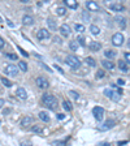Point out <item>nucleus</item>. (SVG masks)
Instances as JSON below:
<instances>
[{
	"label": "nucleus",
	"mask_w": 130,
	"mask_h": 146,
	"mask_svg": "<svg viewBox=\"0 0 130 146\" xmlns=\"http://www.w3.org/2000/svg\"><path fill=\"white\" fill-rule=\"evenodd\" d=\"M42 103H43V106H46L50 110H56L57 108V99L52 94H48V93L43 94L42 95Z\"/></svg>",
	"instance_id": "f257e3e1"
},
{
	"label": "nucleus",
	"mask_w": 130,
	"mask_h": 146,
	"mask_svg": "<svg viewBox=\"0 0 130 146\" xmlns=\"http://www.w3.org/2000/svg\"><path fill=\"white\" fill-rule=\"evenodd\" d=\"M65 61H66V64L69 65L70 68H73V69H78L81 67V60L77 56H74V55H69L66 57Z\"/></svg>",
	"instance_id": "f03ea898"
},
{
	"label": "nucleus",
	"mask_w": 130,
	"mask_h": 146,
	"mask_svg": "<svg viewBox=\"0 0 130 146\" xmlns=\"http://www.w3.org/2000/svg\"><path fill=\"white\" fill-rule=\"evenodd\" d=\"M93 115H94V118L96 121H102L103 118H104V108L100 106H96L94 107V110H93Z\"/></svg>",
	"instance_id": "7ed1b4c3"
},
{
	"label": "nucleus",
	"mask_w": 130,
	"mask_h": 146,
	"mask_svg": "<svg viewBox=\"0 0 130 146\" xmlns=\"http://www.w3.org/2000/svg\"><path fill=\"white\" fill-rule=\"evenodd\" d=\"M35 83L38 85V87H39V89H48V87H50V81L46 78V77H43V76L36 77Z\"/></svg>",
	"instance_id": "20e7f679"
},
{
	"label": "nucleus",
	"mask_w": 130,
	"mask_h": 146,
	"mask_svg": "<svg viewBox=\"0 0 130 146\" xmlns=\"http://www.w3.org/2000/svg\"><path fill=\"white\" fill-rule=\"evenodd\" d=\"M4 72H5V74H9V76H12V77H16V76L18 74V68L16 65H13V64H8L4 68Z\"/></svg>",
	"instance_id": "39448f33"
},
{
	"label": "nucleus",
	"mask_w": 130,
	"mask_h": 146,
	"mask_svg": "<svg viewBox=\"0 0 130 146\" xmlns=\"http://www.w3.org/2000/svg\"><path fill=\"white\" fill-rule=\"evenodd\" d=\"M112 43H113V46H117V47L122 46V43H124V35H122V33H114L112 37Z\"/></svg>",
	"instance_id": "423d86ee"
},
{
	"label": "nucleus",
	"mask_w": 130,
	"mask_h": 146,
	"mask_svg": "<svg viewBox=\"0 0 130 146\" xmlns=\"http://www.w3.org/2000/svg\"><path fill=\"white\" fill-rule=\"evenodd\" d=\"M60 33H61L63 37H69L70 33H72V29H70V26L68 24H63L60 26Z\"/></svg>",
	"instance_id": "0eeeda50"
},
{
	"label": "nucleus",
	"mask_w": 130,
	"mask_h": 146,
	"mask_svg": "<svg viewBox=\"0 0 130 146\" xmlns=\"http://www.w3.org/2000/svg\"><path fill=\"white\" fill-rule=\"evenodd\" d=\"M50 37H51V34H50V32L47 29H40L39 32H38V39H39V41L48 39Z\"/></svg>",
	"instance_id": "6e6552de"
},
{
	"label": "nucleus",
	"mask_w": 130,
	"mask_h": 146,
	"mask_svg": "<svg viewBox=\"0 0 130 146\" xmlns=\"http://www.w3.org/2000/svg\"><path fill=\"white\" fill-rule=\"evenodd\" d=\"M33 121H34V119H33L31 116H24V118L21 119L20 125H21V127H30Z\"/></svg>",
	"instance_id": "1a4fd4ad"
},
{
	"label": "nucleus",
	"mask_w": 130,
	"mask_h": 146,
	"mask_svg": "<svg viewBox=\"0 0 130 146\" xmlns=\"http://www.w3.org/2000/svg\"><path fill=\"white\" fill-rule=\"evenodd\" d=\"M114 21L117 22V25L120 27H125L126 26V20L124 16H121V14H117V16H114Z\"/></svg>",
	"instance_id": "9d476101"
},
{
	"label": "nucleus",
	"mask_w": 130,
	"mask_h": 146,
	"mask_svg": "<svg viewBox=\"0 0 130 146\" xmlns=\"http://www.w3.org/2000/svg\"><path fill=\"white\" fill-rule=\"evenodd\" d=\"M22 24L29 26V25H33L34 24V18L30 16V14H25L24 17H22Z\"/></svg>",
	"instance_id": "9b49d317"
},
{
	"label": "nucleus",
	"mask_w": 130,
	"mask_h": 146,
	"mask_svg": "<svg viewBox=\"0 0 130 146\" xmlns=\"http://www.w3.org/2000/svg\"><path fill=\"white\" fill-rule=\"evenodd\" d=\"M16 95H17L20 99H26V98H27V93H26L25 87H18L17 91H16Z\"/></svg>",
	"instance_id": "f8f14e48"
},
{
	"label": "nucleus",
	"mask_w": 130,
	"mask_h": 146,
	"mask_svg": "<svg viewBox=\"0 0 130 146\" xmlns=\"http://www.w3.org/2000/svg\"><path fill=\"white\" fill-rule=\"evenodd\" d=\"M113 127H114V121L113 120H107L104 124L100 127V130H108V129H111Z\"/></svg>",
	"instance_id": "ddd939ff"
},
{
	"label": "nucleus",
	"mask_w": 130,
	"mask_h": 146,
	"mask_svg": "<svg viewBox=\"0 0 130 146\" xmlns=\"http://www.w3.org/2000/svg\"><path fill=\"white\" fill-rule=\"evenodd\" d=\"M109 8L112 9V11H114V12H124L125 11V7L122 5V4H120V3H116V4H112Z\"/></svg>",
	"instance_id": "4468645a"
},
{
	"label": "nucleus",
	"mask_w": 130,
	"mask_h": 146,
	"mask_svg": "<svg viewBox=\"0 0 130 146\" xmlns=\"http://www.w3.org/2000/svg\"><path fill=\"white\" fill-rule=\"evenodd\" d=\"M47 25H48V27L52 30V32H55V30H57V24H56V21L53 20V18H47Z\"/></svg>",
	"instance_id": "2eb2a0df"
},
{
	"label": "nucleus",
	"mask_w": 130,
	"mask_h": 146,
	"mask_svg": "<svg viewBox=\"0 0 130 146\" xmlns=\"http://www.w3.org/2000/svg\"><path fill=\"white\" fill-rule=\"evenodd\" d=\"M38 116H39V119H40L42 121H44V123H50V120H51L50 115H48L47 112H46V111H40Z\"/></svg>",
	"instance_id": "dca6fc26"
},
{
	"label": "nucleus",
	"mask_w": 130,
	"mask_h": 146,
	"mask_svg": "<svg viewBox=\"0 0 130 146\" xmlns=\"http://www.w3.org/2000/svg\"><path fill=\"white\" fill-rule=\"evenodd\" d=\"M89 47H90L91 51L96 52V51H99V50H102V44L99 43V42H91V43L89 44Z\"/></svg>",
	"instance_id": "f3484780"
},
{
	"label": "nucleus",
	"mask_w": 130,
	"mask_h": 146,
	"mask_svg": "<svg viewBox=\"0 0 130 146\" xmlns=\"http://www.w3.org/2000/svg\"><path fill=\"white\" fill-rule=\"evenodd\" d=\"M102 64L105 69H109V71H112V69H114V63L111 60H103L102 61Z\"/></svg>",
	"instance_id": "a211bd4d"
},
{
	"label": "nucleus",
	"mask_w": 130,
	"mask_h": 146,
	"mask_svg": "<svg viewBox=\"0 0 130 146\" xmlns=\"http://www.w3.org/2000/svg\"><path fill=\"white\" fill-rule=\"evenodd\" d=\"M116 55H117V52L116 51H113V50H105L104 51V56L107 57V59H114L116 57Z\"/></svg>",
	"instance_id": "6ab92c4d"
},
{
	"label": "nucleus",
	"mask_w": 130,
	"mask_h": 146,
	"mask_svg": "<svg viewBox=\"0 0 130 146\" xmlns=\"http://www.w3.org/2000/svg\"><path fill=\"white\" fill-rule=\"evenodd\" d=\"M64 3H65L66 7H69V8H72V9H77V7H78V3L74 2V0H65Z\"/></svg>",
	"instance_id": "aec40b11"
},
{
	"label": "nucleus",
	"mask_w": 130,
	"mask_h": 146,
	"mask_svg": "<svg viewBox=\"0 0 130 146\" xmlns=\"http://www.w3.org/2000/svg\"><path fill=\"white\" fill-rule=\"evenodd\" d=\"M86 5H87V8H89L90 11H93V12H94V11H95V12L99 11V5H98L95 2H87Z\"/></svg>",
	"instance_id": "412c9836"
},
{
	"label": "nucleus",
	"mask_w": 130,
	"mask_h": 146,
	"mask_svg": "<svg viewBox=\"0 0 130 146\" xmlns=\"http://www.w3.org/2000/svg\"><path fill=\"white\" fill-rule=\"evenodd\" d=\"M90 32H91L93 35H99L100 34V29H99V26H96V25H91L90 26Z\"/></svg>",
	"instance_id": "4be33fe9"
},
{
	"label": "nucleus",
	"mask_w": 130,
	"mask_h": 146,
	"mask_svg": "<svg viewBox=\"0 0 130 146\" xmlns=\"http://www.w3.org/2000/svg\"><path fill=\"white\" fill-rule=\"evenodd\" d=\"M85 63H86L89 67H95V65H96V61H95V59H94V57H90V56L85 59Z\"/></svg>",
	"instance_id": "5701e85b"
},
{
	"label": "nucleus",
	"mask_w": 130,
	"mask_h": 146,
	"mask_svg": "<svg viewBox=\"0 0 130 146\" xmlns=\"http://www.w3.org/2000/svg\"><path fill=\"white\" fill-rule=\"evenodd\" d=\"M0 81H2V83L5 86V87H12L13 83L8 80V78H5V77H0Z\"/></svg>",
	"instance_id": "b1692460"
},
{
	"label": "nucleus",
	"mask_w": 130,
	"mask_h": 146,
	"mask_svg": "<svg viewBox=\"0 0 130 146\" xmlns=\"http://www.w3.org/2000/svg\"><path fill=\"white\" fill-rule=\"evenodd\" d=\"M18 69H21L22 72H27V63L26 61H20L18 63Z\"/></svg>",
	"instance_id": "393cba45"
},
{
	"label": "nucleus",
	"mask_w": 130,
	"mask_h": 146,
	"mask_svg": "<svg viewBox=\"0 0 130 146\" xmlns=\"http://www.w3.org/2000/svg\"><path fill=\"white\" fill-rule=\"evenodd\" d=\"M117 64H118V68L121 69L122 72H127V67H126V64H125V61H124V60H120Z\"/></svg>",
	"instance_id": "a878e982"
},
{
	"label": "nucleus",
	"mask_w": 130,
	"mask_h": 146,
	"mask_svg": "<svg viewBox=\"0 0 130 146\" xmlns=\"http://www.w3.org/2000/svg\"><path fill=\"white\" fill-rule=\"evenodd\" d=\"M63 107H64V110H66V111H72L73 110V107H72V104H70V102H68V101H63Z\"/></svg>",
	"instance_id": "bb28decb"
},
{
	"label": "nucleus",
	"mask_w": 130,
	"mask_h": 146,
	"mask_svg": "<svg viewBox=\"0 0 130 146\" xmlns=\"http://www.w3.org/2000/svg\"><path fill=\"white\" fill-rule=\"evenodd\" d=\"M74 30L77 33H85V26L81 25V24H75L74 25Z\"/></svg>",
	"instance_id": "cd10ccee"
},
{
	"label": "nucleus",
	"mask_w": 130,
	"mask_h": 146,
	"mask_svg": "<svg viewBox=\"0 0 130 146\" xmlns=\"http://www.w3.org/2000/svg\"><path fill=\"white\" fill-rule=\"evenodd\" d=\"M78 44H79V43H78L77 41H72V42L69 43V48L73 50V51H77V50H78Z\"/></svg>",
	"instance_id": "c85d7f7f"
},
{
	"label": "nucleus",
	"mask_w": 130,
	"mask_h": 146,
	"mask_svg": "<svg viewBox=\"0 0 130 146\" xmlns=\"http://www.w3.org/2000/svg\"><path fill=\"white\" fill-rule=\"evenodd\" d=\"M56 13L59 14V16H64V14L66 13V8H65V7H57Z\"/></svg>",
	"instance_id": "c756f323"
},
{
	"label": "nucleus",
	"mask_w": 130,
	"mask_h": 146,
	"mask_svg": "<svg viewBox=\"0 0 130 146\" xmlns=\"http://www.w3.org/2000/svg\"><path fill=\"white\" fill-rule=\"evenodd\" d=\"M69 95H70L73 99H75V101H78V99H79V93H78V91L70 90V91H69Z\"/></svg>",
	"instance_id": "7c9ffc66"
},
{
	"label": "nucleus",
	"mask_w": 130,
	"mask_h": 146,
	"mask_svg": "<svg viewBox=\"0 0 130 146\" xmlns=\"http://www.w3.org/2000/svg\"><path fill=\"white\" fill-rule=\"evenodd\" d=\"M7 57L11 59V60H18V56L16 55V53H12V52H8V53H7Z\"/></svg>",
	"instance_id": "2f4dec72"
},
{
	"label": "nucleus",
	"mask_w": 130,
	"mask_h": 146,
	"mask_svg": "<svg viewBox=\"0 0 130 146\" xmlns=\"http://www.w3.org/2000/svg\"><path fill=\"white\" fill-rule=\"evenodd\" d=\"M31 132H34V133H40V132H42V127H40V125H34V127L31 128Z\"/></svg>",
	"instance_id": "473e14b6"
},
{
	"label": "nucleus",
	"mask_w": 130,
	"mask_h": 146,
	"mask_svg": "<svg viewBox=\"0 0 130 146\" xmlns=\"http://www.w3.org/2000/svg\"><path fill=\"white\" fill-rule=\"evenodd\" d=\"M104 76H105V72L103 71V69H99V71L96 72V77L98 78H103Z\"/></svg>",
	"instance_id": "72a5a7b5"
},
{
	"label": "nucleus",
	"mask_w": 130,
	"mask_h": 146,
	"mask_svg": "<svg viewBox=\"0 0 130 146\" xmlns=\"http://www.w3.org/2000/svg\"><path fill=\"white\" fill-rule=\"evenodd\" d=\"M51 145L52 146H65V142H63V141H52Z\"/></svg>",
	"instance_id": "f704fd0d"
},
{
	"label": "nucleus",
	"mask_w": 130,
	"mask_h": 146,
	"mask_svg": "<svg viewBox=\"0 0 130 146\" xmlns=\"http://www.w3.org/2000/svg\"><path fill=\"white\" fill-rule=\"evenodd\" d=\"M52 41L55 42V43H57V44H61V43H63V39H61L60 37H53V38H52Z\"/></svg>",
	"instance_id": "c9c22d12"
},
{
	"label": "nucleus",
	"mask_w": 130,
	"mask_h": 146,
	"mask_svg": "<svg viewBox=\"0 0 130 146\" xmlns=\"http://www.w3.org/2000/svg\"><path fill=\"white\" fill-rule=\"evenodd\" d=\"M17 48H18V50L21 51V53H22V55H24L25 57H27V56H29V53H27V52H26V51H25L24 48H21V46H17Z\"/></svg>",
	"instance_id": "e433bc0d"
},
{
	"label": "nucleus",
	"mask_w": 130,
	"mask_h": 146,
	"mask_svg": "<svg viewBox=\"0 0 130 146\" xmlns=\"http://www.w3.org/2000/svg\"><path fill=\"white\" fill-rule=\"evenodd\" d=\"M125 60L127 64H130V52H125Z\"/></svg>",
	"instance_id": "4c0bfd02"
},
{
	"label": "nucleus",
	"mask_w": 130,
	"mask_h": 146,
	"mask_svg": "<svg viewBox=\"0 0 130 146\" xmlns=\"http://www.w3.org/2000/svg\"><path fill=\"white\" fill-rule=\"evenodd\" d=\"M77 42H79V44H85V43H83V42H85V37L79 35V37H78V39H77Z\"/></svg>",
	"instance_id": "58836bf2"
},
{
	"label": "nucleus",
	"mask_w": 130,
	"mask_h": 146,
	"mask_svg": "<svg viewBox=\"0 0 130 146\" xmlns=\"http://www.w3.org/2000/svg\"><path fill=\"white\" fill-rule=\"evenodd\" d=\"M117 85H120V86H124V85H125V81L122 80V78H118V80H117Z\"/></svg>",
	"instance_id": "ea45409f"
},
{
	"label": "nucleus",
	"mask_w": 130,
	"mask_h": 146,
	"mask_svg": "<svg viewBox=\"0 0 130 146\" xmlns=\"http://www.w3.org/2000/svg\"><path fill=\"white\" fill-rule=\"evenodd\" d=\"M4 46H5V42H4V39H3V38L0 37V48H3Z\"/></svg>",
	"instance_id": "a19ab883"
},
{
	"label": "nucleus",
	"mask_w": 130,
	"mask_h": 146,
	"mask_svg": "<svg viewBox=\"0 0 130 146\" xmlns=\"http://www.w3.org/2000/svg\"><path fill=\"white\" fill-rule=\"evenodd\" d=\"M64 118H65L64 113H57V119L59 120H64Z\"/></svg>",
	"instance_id": "79ce46f5"
},
{
	"label": "nucleus",
	"mask_w": 130,
	"mask_h": 146,
	"mask_svg": "<svg viewBox=\"0 0 130 146\" xmlns=\"http://www.w3.org/2000/svg\"><path fill=\"white\" fill-rule=\"evenodd\" d=\"M40 65H42V67H43V68L46 69V71H48V72H51V68H48V67H47V65H46L44 63H40Z\"/></svg>",
	"instance_id": "37998d69"
},
{
	"label": "nucleus",
	"mask_w": 130,
	"mask_h": 146,
	"mask_svg": "<svg viewBox=\"0 0 130 146\" xmlns=\"http://www.w3.org/2000/svg\"><path fill=\"white\" fill-rule=\"evenodd\" d=\"M82 17H85V20H86V21H89V20H90V17H89V14H87V13H82Z\"/></svg>",
	"instance_id": "c03bdc74"
},
{
	"label": "nucleus",
	"mask_w": 130,
	"mask_h": 146,
	"mask_svg": "<svg viewBox=\"0 0 130 146\" xmlns=\"http://www.w3.org/2000/svg\"><path fill=\"white\" fill-rule=\"evenodd\" d=\"M20 146H31V145L27 143V142H24V141H22V142H20Z\"/></svg>",
	"instance_id": "a18cd8bd"
},
{
	"label": "nucleus",
	"mask_w": 130,
	"mask_h": 146,
	"mask_svg": "<svg viewBox=\"0 0 130 146\" xmlns=\"http://www.w3.org/2000/svg\"><path fill=\"white\" fill-rule=\"evenodd\" d=\"M55 68H56V69H57V71H59V72H60V73H61V74H63V73H64V71H63V69H61V68H60V67H59V65H55Z\"/></svg>",
	"instance_id": "49530a36"
},
{
	"label": "nucleus",
	"mask_w": 130,
	"mask_h": 146,
	"mask_svg": "<svg viewBox=\"0 0 130 146\" xmlns=\"http://www.w3.org/2000/svg\"><path fill=\"white\" fill-rule=\"evenodd\" d=\"M4 103H5V102H4V99H0V108H2V107L4 106Z\"/></svg>",
	"instance_id": "de8ad7c7"
},
{
	"label": "nucleus",
	"mask_w": 130,
	"mask_h": 146,
	"mask_svg": "<svg viewBox=\"0 0 130 146\" xmlns=\"http://www.w3.org/2000/svg\"><path fill=\"white\" fill-rule=\"evenodd\" d=\"M7 22H8V25H9L11 27H13V26H14V25H13V22H11L9 20H8V21H7Z\"/></svg>",
	"instance_id": "09e8293b"
},
{
	"label": "nucleus",
	"mask_w": 130,
	"mask_h": 146,
	"mask_svg": "<svg viewBox=\"0 0 130 146\" xmlns=\"http://www.w3.org/2000/svg\"><path fill=\"white\" fill-rule=\"evenodd\" d=\"M100 146H111V145H109V143H107V142H105V143H104V142H102V143H100Z\"/></svg>",
	"instance_id": "8fccbe9b"
},
{
	"label": "nucleus",
	"mask_w": 130,
	"mask_h": 146,
	"mask_svg": "<svg viewBox=\"0 0 130 146\" xmlns=\"http://www.w3.org/2000/svg\"><path fill=\"white\" fill-rule=\"evenodd\" d=\"M125 143H126V141H121V142H118L120 146H121V145H125Z\"/></svg>",
	"instance_id": "3c124183"
},
{
	"label": "nucleus",
	"mask_w": 130,
	"mask_h": 146,
	"mask_svg": "<svg viewBox=\"0 0 130 146\" xmlns=\"http://www.w3.org/2000/svg\"><path fill=\"white\" fill-rule=\"evenodd\" d=\"M127 47L130 48V38H129V39H127Z\"/></svg>",
	"instance_id": "603ef678"
},
{
	"label": "nucleus",
	"mask_w": 130,
	"mask_h": 146,
	"mask_svg": "<svg viewBox=\"0 0 130 146\" xmlns=\"http://www.w3.org/2000/svg\"><path fill=\"white\" fill-rule=\"evenodd\" d=\"M0 22H3V18H2V16H0Z\"/></svg>",
	"instance_id": "864d4df0"
},
{
	"label": "nucleus",
	"mask_w": 130,
	"mask_h": 146,
	"mask_svg": "<svg viewBox=\"0 0 130 146\" xmlns=\"http://www.w3.org/2000/svg\"><path fill=\"white\" fill-rule=\"evenodd\" d=\"M0 124H2V123H0Z\"/></svg>",
	"instance_id": "5fc2aeb1"
}]
</instances>
